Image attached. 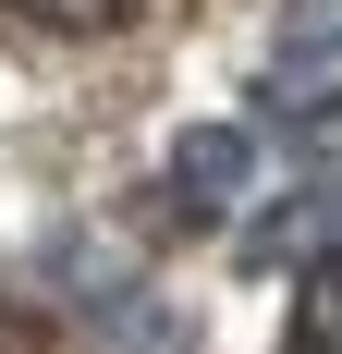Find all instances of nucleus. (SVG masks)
<instances>
[{"label": "nucleus", "mask_w": 342, "mask_h": 354, "mask_svg": "<svg viewBox=\"0 0 342 354\" xmlns=\"http://www.w3.org/2000/svg\"><path fill=\"white\" fill-rule=\"evenodd\" d=\"M171 208L183 220H244L257 208V135L244 122H196L171 147Z\"/></svg>", "instance_id": "1"}, {"label": "nucleus", "mask_w": 342, "mask_h": 354, "mask_svg": "<svg viewBox=\"0 0 342 354\" xmlns=\"http://www.w3.org/2000/svg\"><path fill=\"white\" fill-rule=\"evenodd\" d=\"M342 62V0H281V73H330Z\"/></svg>", "instance_id": "2"}, {"label": "nucleus", "mask_w": 342, "mask_h": 354, "mask_svg": "<svg viewBox=\"0 0 342 354\" xmlns=\"http://www.w3.org/2000/svg\"><path fill=\"white\" fill-rule=\"evenodd\" d=\"M281 354H342V257L306 269V293H294V342H281Z\"/></svg>", "instance_id": "3"}, {"label": "nucleus", "mask_w": 342, "mask_h": 354, "mask_svg": "<svg viewBox=\"0 0 342 354\" xmlns=\"http://www.w3.org/2000/svg\"><path fill=\"white\" fill-rule=\"evenodd\" d=\"M12 12H37V25H73V37H98V25H123L135 0H12Z\"/></svg>", "instance_id": "4"}]
</instances>
